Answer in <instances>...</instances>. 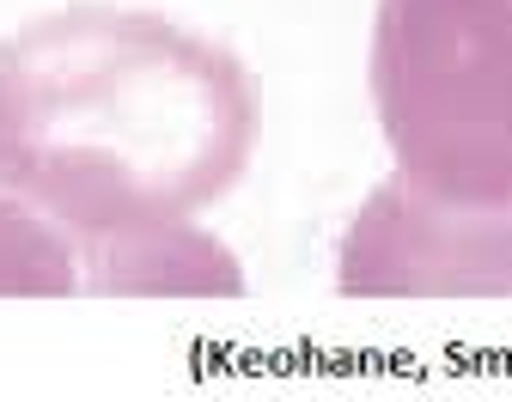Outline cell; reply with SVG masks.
Here are the masks:
<instances>
[{
	"mask_svg": "<svg viewBox=\"0 0 512 402\" xmlns=\"http://www.w3.org/2000/svg\"><path fill=\"white\" fill-rule=\"evenodd\" d=\"M256 147L244 61L159 13L68 7L0 43V189L86 238H153Z\"/></svg>",
	"mask_w": 512,
	"mask_h": 402,
	"instance_id": "obj_1",
	"label": "cell"
},
{
	"mask_svg": "<svg viewBox=\"0 0 512 402\" xmlns=\"http://www.w3.org/2000/svg\"><path fill=\"white\" fill-rule=\"evenodd\" d=\"M378 110L433 195H512V0H384Z\"/></svg>",
	"mask_w": 512,
	"mask_h": 402,
	"instance_id": "obj_2",
	"label": "cell"
}]
</instances>
